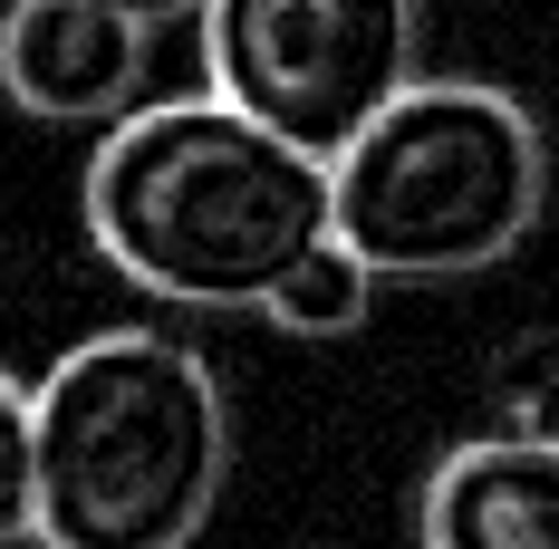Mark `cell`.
<instances>
[{"label": "cell", "instance_id": "obj_1", "mask_svg": "<svg viewBox=\"0 0 559 549\" xmlns=\"http://www.w3.org/2000/svg\"><path fill=\"white\" fill-rule=\"evenodd\" d=\"M78 222L116 279L174 309H261L337 231L329 155H299L289 135L251 126L241 107L155 97L126 107L87 155Z\"/></svg>", "mask_w": 559, "mask_h": 549}, {"label": "cell", "instance_id": "obj_2", "mask_svg": "<svg viewBox=\"0 0 559 549\" xmlns=\"http://www.w3.org/2000/svg\"><path fill=\"white\" fill-rule=\"evenodd\" d=\"M39 549H193L231 492L223 367L174 329H97L29 385Z\"/></svg>", "mask_w": 559, "mask_h": 549}, {"label": "cell", "instance_id": "obj_3", "mask_svg": "<svg viewBox=\"0 0 559 549\" xmlns=\"http://www.w3.org/2000/svg\"><path fill=\"white\" fill-rule=\"evenodd\" d=\"M337 241L405 289L483 279L540 231L550 135L492 77H415L377 126L329 155Z\"/></svg>", "mask_w": 559, "mask_h": 549}, {"label": "cell", "instance_id": "obj_4", "mask_svg": "<svg viewBox=\"0 0 559 549\" xmlns=\"http://www.w3.org/2000/svg\"><path fill=\"white\" fill-rule=\"evenodd\" d=\"M203 87L299 155H337L425 77V0H193Z\"/></svg>", "mask_w": 559, "mask_h": 549}, {"label": "cell", "instance_id": "obj_5", "mask_svg": "<svg viewBox=\"0 0 559 549\" xmlns=\"http://www.w3.org/2000/svg\"><path fill=\"white\" fill-rule=\"evenodd\" d=\"M155 29L107 0H10L0 10V97L29 126H97L145 107Z\"/></svg>", "mask_w": 559, "mask_h": 549}, {"label": "cell", "instance_id": "obj_6", "mask_svg": "<svg viewBox=\"0 0 559 549\" xmlns=\"http://www.w3.org/2000/svg\"><path fill=\"white\" fill-rule=\"evenodd\" d=\"M415 549H559V443L463 434L415 492Z\"/></svg>", "mask_w": 559, "mask_h": 549}, {"label": "cell", "instance_id": "obj_7", "mask_svg": "<svg viewBox=\"0 0 559 549\" xmlns=\"http://www.w3.org/2000/svg\"><path fill=\"white\" fill-rule=\"evenodd\" d=\"M377 289H386V279H377V271H367V261H357V251L329 231V241H319V251H309V261H299V271H289L271 299H261V319H271L280 337H309V347H329V337H357V329H367Z\"/></svg>", "mask_w": 559, "mask_h": 549}, {"label": "cell", "instance_id": "obj_8", "mask_svg": "<svg viewBox=\"0 0 559 549\" xmlns=\"http://www.w3.org/2000/svg\"><path fill=\"white\" fill-rule=\"evenodd\" d=\"M492 434L559 443V329L521 337L502 367H492Z\"/></svg>", "mask_w": 559, "mask_h": 549}, {"label": "cell", "instance_id": "obj_9", "mask_svg": "<svg viewBox=\"0 0 559 549\" xmlns=\"http://www.w3.org/2000/svg\"><path fill=\"white\" fill-rule=\"evenodd\" d=\"M29 473H39V405L29 377L0 357V549L29 540Z\"/></svg>", "mask_w": 559, "mask_h": 549}, {"label": "cell", "instance_id": "obj_10", "mask_svg": "<svg viewBox=\"0 0 559 549\" xmlns=\"http://www.w3.org/2000/svg\"><path fill=\"white\" fill-rule=\"evenodd\" d=\"M126 20H145V29H174V20H193V0H107Z\"/></svg>", "mask_w": 559, "mask_h": 549}]
</instances>
